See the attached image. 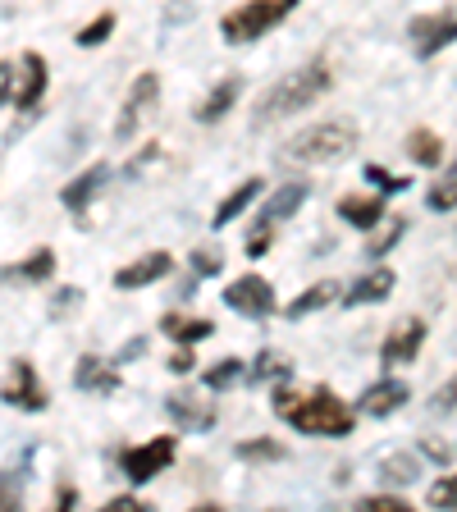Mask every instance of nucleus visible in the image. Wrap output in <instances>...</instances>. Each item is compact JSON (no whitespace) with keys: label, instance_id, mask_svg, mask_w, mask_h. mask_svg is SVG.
<instances>
[{"label":"nucleus","instance_id":"obj_1","mask_svg":"<svg viewBox=\"0 0 457 512\" xmlns=\"http://www.w3.org/2000/svg\"><path fill=\"white\" fill-rule=\"evenodd\" d=\"M330 83H334V78H330V69H325V64L293 69V74H284L279 83H270L266 92H261V101H256V124L298 115V110H307L311 101H320V96L330 92Z\"/></svg>","mask_w":457,"mask_h":512},{"label":"nucleus","instance_id":"obj_2","mask_svg":"<svg viewBox=\"0 0 457 512\" xmlns=\"http://www.w3.org/2000/svg\"><path fill=\"white\" fill-rule=\"evenodd\" d=\"M279 416H284L293 430L316 435V439H348L352 426H357V412H352L334 389H311L307 398H293Z\"/></svg>","mask_w":457,"mask_h":512},{"label":"nucleus","instance_id":"obj_3","mask_svg":"<svg viewBox=\"0 0 457 512\" xmlns=\"http://www.w3.org/2000/svg\"><path fill=\"white\" fill-rule=\"evenodd\" d=\"M357 147V124H343V119H330V124H311L307 133L284 147V160H298V165H334L348 151Z\"/></svg>","mask_w":457,"mask_h":512},{"label":"nucleus","instance_id":"obj_4","mask_svg":"<svg viewBox=\"0 0 457 512\" xmlns=\"http://www.w3.org/2000/svg\"><path fill=\"white\" fill-rule=\"evenodd\" d=\"M293 10H298V0H247V5H238V10L224 14L220 32H224V42H234V46L256 42V37L275 32Z\"/></svg>","mask_w":457,"mask_h":512},{"label":"nucleus","instance_id":"obj_5","mask_svg":"<svg viewBox=\"0 0 457 512\" xmlns=\"http://www.w3.org/2000/svg\"><path fill=\"white\" fill-rule=\"evenodd\" d=\"M156 96H160V78L156 74H138V83L128 87L124 110H119V119H115V142H124L128 147V142L138 138V128L156 115Z\"/></svg>","mask_w":457,"mask_h":512},{"label":"nucleus","instance_id":"obj_6","mask_svg":"<svg viewBox=\"0 0 457 512\" xmlns=\"http://www.w3.org/2000/svg\"><path fill=\"white\" fill-rule=\"evenodd\" d=\"M174 453H179V444H174V435H160L151 439V444H138V448H124V458H119V467H124V476L133 480V485H147L156 471H165L174 462Z\"/></svg>","mask_w":457,"mask_h":512},{"label":"nucleus","instance_id":"obj_7","mask_svg":"<svg viewBox=\"0 0 457 512\" xmlns=\"http://www.w3.org/2000/svg\"><path fill=\"white\" fill-rule=\"evenodd\" d=\"M224 307L238 316H270L275 311V284L261 275H243L224 288Z\"/></svg>","mask_w":457,"mask_h":512},{"label":"nucleus","instance_id":"obj_8","mask_svg":"<svg viewBox=\"0 0 457 512\" xmlns=\"http://www.w3.org/2000/svg\"><path fill=\"white\" fill-rule=\"evenodd\" d=\"M453 42H457V14H421V19H412V46L421 60L439 55Z\"/></svg>","mask_w":457,"mask_h":512},{"label":"nucleus","instance_id":"obj_9","mask_svg":"<svg viewBox=\"0 0 457 512\" xmlns=\"http://www.w3.org/2000/svg\"><path fill=\"white\" fill-rule=\"evenodd\" d=\"M426 320H416V316H407V320H398L394 325V334L380 343V362L384 366H403V362H416V352H421V343H426Z\"/></svg>","mask_w":457,"mask_h":512},{"label":"nucleus","instance_id":"obj_10","mask_svg":"<svg viewBox=\"0 0 457 512\" xmlns=\"http://www.w3.org/2000/svg\"><path fill=\"white\" fill-rule=\"evenodd\" d=\"M5 403L10 407H23V412H46V389L32 371V362L14 357L10 362V384H5Z\"/></svg>","mask_w":457,"mask_h":512},{"label":"nucleus","instance_id":"obj_11","mask_svg":"<svg viewBox=\"0 0 457 512\" xmlns=\"http://www.w3.org/2000/svg\"><path fill=\"white\" fill-rule=\"evenodd\" d=\"M170 252H147V256H138L133 266H124V270H115V288L119 293H133V288H147V284H156V279H165L170 275Z\"/></svg>","mask_w":457,"mask_h":512},{"label":"nucleus","instance_id":"obj_12","mask_svg":"<svg viewBox=\"0 0 457 512\" xmlns=\"http://www.w3.org/2000/svg\"><path fill=\"white\" fill-rule=\"evenodd\" d=\"M165 412H170L174 426L192 430V435H202V430L215 426V407L206 403V398H197V394H170L165 398Z\"/></svg>","mask_w":457,"mask_h":512},{"label":"nucleus","instance_id":"obj_13","mask_svg":"<svg viewBox=\"0 0 457 512\" xmlns=\"http://www.w3.org/2000/svg\"><path fill=\"white\" fill-rule=\"evenodd\" d=\"M407 398H412V389H407L403 380H375L371 389L357 398V407H362L366 416H394L398 407H407Z\"/></svg>","mask_w":457,"mask_h":512},{"label":"nucleus","instance_id":"obj_14","mask_svg":"<svg viewBox=\"0 0 457 512\" xmlns=\"http://www.w3.org/2000/svg\"><path fill=\"white\" fill-rule=\"evenodd\" d=\"M106 179H110V165H101V160H96V165H87V170L78 174V179H69V183H64L60 202L69 206V211H87V206H92V197H96V192L106 188Z\"/></svg>","mask_w":457,"mask_h":512},{"label":"nucleus","instance_id":"obj_15","mask_svg":"<svg viewBox=\"0 0 457 512\" xmlns=\"http://www.w3.org/2000/svg\"><path fill=\"white\" fill-rule=\"evenodd\" d=\"M394 270L389 266H380V270H371V275H362L357 284L343 293V307H371V302H384L389 293H394Z\"/></svg>","mask_w":457,"mask_h":512},{"label":"nucleus","instance_id":"obj_16","mask_svg":"<svg viewBox=\"0 0 457 512\" xmlns=\"http://www.w3.org/2000/svg\"><path fill=\"white\" fill-rule=\"evenodd\" d=\"M74 384L83 389V394H115L119 371L110 362H101V357H83V362L74 366Z\"/></svg>","mask_w":457,"mask_h":512},{"label":"nucleus","instance_id":"obj_17","mask_svg":"<svg viewBox=\"0 0 457 512\" xmlns=\"http://www.w3.org/2000/svg\"><path fill=\"white\" fill-rule=\"evenodd\" d=\"M46 83H51V74H46V60L37 51H28V55H23V87L14 92V106L32 110L46 96Z\"/></svg>","mask_w":457,"mask_h":512},{"label":"nucleus","instance_id":"obj_18","mask_svg":"<svg viewBox=\"0 0 457 512\" xmlns=\"http://www.w3.org/2000/svg\"><path fill=\"white\" fill-rule=\"evenodd\" d=\"M238 96H243V83H238V78H224V83H215V92L206 96V101L192 110V115L202 119V124H215V119H224L229 110L238 106Z\"/></svg>","mask_w":457,"mask_h":512},{"label":"nucleus","instance_id":"obj_19","mask_svg":"<svg viewBox=\"0 0 457 512\" xmlns=\"http://www.w3.org/2000/svg\"><path fill=\"white\" fill-rule=\"evenodd\" d=\"M51 275H55V252H51V247H37L23 266L5 270V284H46Z\"/></svg>","mask_w":457,"mask_h":512},{"label":"nucleus","instance_id":"obj_20","mask_svg":"<svg viewBox=\"0 0 457 512\" xmlns=\"http://www.w3.org/2000/svg\"><path fill=\"white\" fill-rule=\"evenodd\" d=\"M256 197H261V179H243V183H238V188L220 202V211L211 215V224H215V229H224V224H234L238 215H243L247 206L256 202Z\"/></svg>","mask_w":457,"mask_h":512},{"label":"nucleus","instance_id":"obj_21","mask_svg":"<svg viewBox=\"0 0 457 512\" xmlns=\"http://www.w3.org/2000/svg\"><path fill=\"white\" fill-rule=\"evenodd\" d=\"M339 215L352 224V229H375L389 211H384V197H343Z\"/></svg>","mask_w":457,"mask_h":512},{"label":"nucleus","instance_id":"obj_22","mask_svg":"<svg viewBox=\"0 0 457 512\" xmlns=\"http://www.w3.org/2000/svg\"><path fill=\"white\" fill-rule=\"evenodd\" d=\"M311 197V183H284V188H275V197L266 202V220H288V215H298L302 202Z\"/></svg>","mask_w":457,"mask_h":512},{"label":"nucleus","instance_id":"obj_23","mask_svg":"<svg viewBox=\"0 0 457 512\" xmlns=\"http://www.w3.org/2000/svg\"><path fill=\"white\" fill-rule=\"evenodd\" d=\"M339 298V284L334 279H320V284H311L302 298H293L288 302V316L293 320H302V316H311V311H320V307H330V302Z\"/></svg>","mask_w":457,"mask_h":512},{"label":"nucleus","instance_id":"obj_24","mask_svg":"<svg viewBox=\"0 0 457 512\" xmlns=\"http://www.w3.org/2000/svg\"><path fill=\"white\" fill-rule=\"evenodd\" d=\"M160 330L170 334V339H179V343H202V339H211V334H215V325L206 316H197V320L160 316Z\"/></svg>","mask_w":457,"mask_h":512},{"label":"nucleus","instance_id":"obj_25","mask_svg":"<svg viewBox=\"0 0 457 512\" xmlns=\"http://www.w3.org/2000/svg\"><path fill=\"white\" fill-rule=\"evenodd\" d=\"M407 156H412L421 170H435L439 160H444V142H439L430 128H416L412 138H407Z\"/></svg>","mask_w":457,"mask_h":512},{"label":"nucleus","instance_id":"obj_26","mask_svg":"<svg viewBox=\"0 0 457 512\" xmlns=\"http://www.w3.org/2000/svg\"><path fill=\"white\" fill-rule=\"evenodd\" d=\"M380 476L389 480V485H412V480H421V462H416L412 453H389Z\"/></svg>","mask_w":457,"mask_h":512},{"label":"nucleus","instance_id":"obj_27","mask_svg":"<svg viewBox=\"0 0 457 512\" xmlns=\"http://www.w3.org/2000/svg\"><path fill=\"white\" fill-rule=\"evenodd\" d=\"M247 375V366L238 362V357H220V362L211 366V371L202 375V384L206 389H215V394H220V389H229V384H238Z\"/></svg>","mask_w":457,"mask_h":512},{"label":"nucleus","instance_id":"obj_28","mask_svg":"<svg viewBox=\"0 0 457 512\" xmlns=\"http://www.w3.org/2000/svg\"><path fill=\"white\" fill-rule=\"evenodd\" d=\"M426 206L430 211H457V170H448L444 179L426 192Z\"/></svg>","mask_w":457,"mask_h":512},{"label":"nucleus","instance_id":"obj_29","mask_svg":"<svg viewBox=\"0 0 457 512\" xmlns=\"http://www.w3.org/2000/svg\"><path fill=\"white\" fill-rule=\"evenodd\" d=\"M238 458L243 462H279L284 458V444H275V439H247V444H238Z\"/></svg>","mask_w":457,"mask_h":512},{"label":"nucleus","instance_id":"obj_30","mask_svg":"<svg viewBox=\"0 0 457 512\" xmlns=\"http://www.w3.org/2000/svg\"><path fill=\"white\" fill-rule=\"evenodd\" d=\"M110 32H115V14H96V19L78 32V46H101Z\"/></svg>","mask_w":457,"mask_h":512},{"label":"nucleus","instance_id":"obj_31","mask_svg":"<svg viewBox=\"0 0 457 512\" xmlns=\"http://www.w3.org/2000/svg\"><path fill=\"white\" fill-rule=\"evenodd\" d=\"M357 508H362V512H412V503L398 499V494H366Z\"/></svg>","mask_w":457,"mask_h":512},{"label":"nucleus","instance_id":"obj_32","mask_svg":"<svg viewBox=\"0 0 457 512\" xmlns=\"http://www.w3.org/2000/svg\"><path fill=\"white\" fill-rule=\"evenodd\" d=\"M430 508H457V476H444L430 485Z\"/></svg>","mask_w":457,"mask_h":512},{"label":"nucleus","instance_id":"obj_33","mask_svg":"<svg viewBox=\"0 0 457 512\" xmlns=\"http://www.w3.org/2000/svg\"><path fill=\"white\" fill-rule=\"evenodd\" d=\"M270 243H275V220H261L252 229V238H247V256H266Z\"/></svg>","mask_w":457,"mask_h":512},{"label":"nucleus","instance_id":"obj_34","mask_svg":"<svg viewBox=\"0 0 457 512\" xmlns=\"http://www.w3.org/2000/svg\"><path fill=\"white\" fill-rule=\"evenodd\" d=\"M403 229H407V224H403V220H394L389 229H384V238H371V243H366V256H371V261H380V256L389 252V247H394L398 238H403Z\"/></svg>","mask_w":457,"mask_h":512},{"label":"nucleus","instance_id":"obj_35","mask_svg":"<svg viewBox=\"0 0 457 512\" xmlns=\"http://www.w3.org/2000/svg\"><path fill=\"white\" fill-rule=\"evenodd\" d=\"M270 375H288V366H284V357H275V352L266 348L252 366V380H270Z\"/></svg>","mask_w":457,"mask_h":512},{"label":"nucleus","instance_id":"obj_36","mask_svg":"<svg viewBox=\"0 0 457 512\" xmlns=\"http://www.w3.org/2000/svg\"><path fill=\"white\" fill-rule=\"evenodd\" d=\"M366 179H371L375 188H384V192H403V188H407V179H398V174L380 170V165H366Z\"/></svg>","mask_w":457,"mask_h":512},{"label":"nucleus","instance_id":"obj_37","mask_svg":"<svg viewBox=\"0 0 457 512\" xmlns=\"http://www.w3.org/2000/svg\"><path fill=\"white\" fill-rule=\"evenodd\" d=\"M220 256L211 252V247H197V252H192V270H197V275H220Z\"/></svg>","mask_w":457,"mask_h":512},{"label":"nucleus","instance_id":"obj_38","mask_svg":"<svg viewBox=\"0 0 457 512\" xmlns=\"http://www.w3.org/2000/svg\"><path fill=\"white\" fill-rule=\"evenodd\" d=\"M453 407H457V375L435 394V412H453Z\"/></svg>","mask_w":457,"mask_h":512},{"label":"nucleus","instance_id":"obj_39","mask_svg":"<svg viewBox=\"0 0 457 512\" xmlns=\"http://www.w3.org/2000/svg\"><path fill=\"white\" fill-rule=\"evenodd\" d=\"M170 371H174V375H188V371H192V343H183V348L170 357Z\"/></svg>","mask_w":457,"mask_h":512},{"label":"nucleus","instance_id":"obj_40","mask_svg":"<svg viewBox=\"0 0 457 512\" xmlns=\"http://www.w3.org/2000/svg\"><path fill=\"white\" fill-rule=\"evenodd\" d=\"M0 87H5V106H14V64H0Z\"/></svg>","mask_w":457,"mask_h":512},{"label":"nucleus","instance_id":"obj_41","mask_svg":"<svg viewBox=\"0 0 457 512\" xmlns=\"http://www.w3.org/2000/svg\"><path fill=\"white\" fill-rule=\"evenodd\" d=\"M106 512H142V503L133 499V494H119V499L106 503Z\"/></svg>","mask_w":457,"mask_h":512},{"label":"nucleus","instance_id":"obj_42","mask_svg":"<svg viewBox=\"0 0 457 512\" xmlns=\"http://www.w3.org/2000/svg\"><path fill=\"white\" fill-rule=\"evenodd\" d=\"M142 352H147V339H133V343H124V348H119L115 362H128V357H142Z\"/></svg>","mask_w":457,"mask_h":512}]
</instances>
